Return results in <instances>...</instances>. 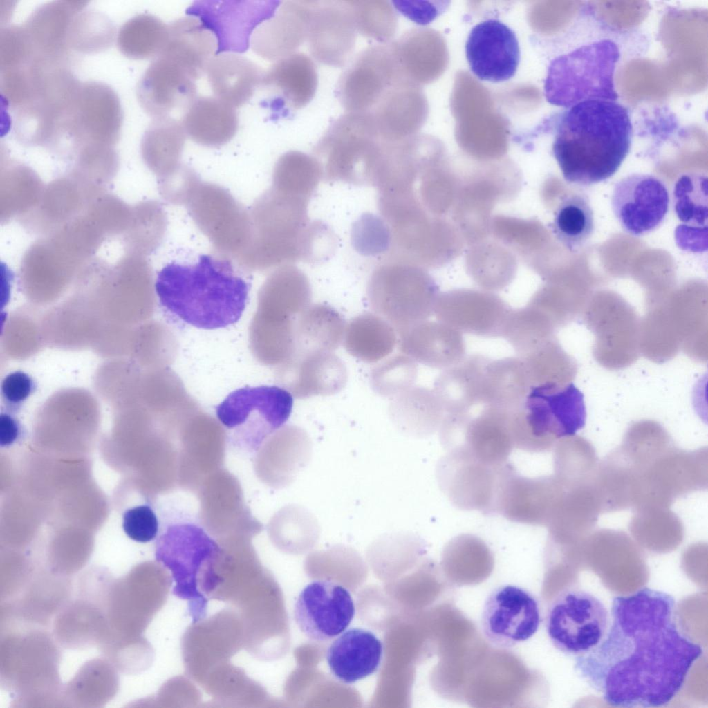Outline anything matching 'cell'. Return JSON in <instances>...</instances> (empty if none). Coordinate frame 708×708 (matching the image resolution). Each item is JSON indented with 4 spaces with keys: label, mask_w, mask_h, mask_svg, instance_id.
I'll return each instance as SVG.
<instances>
[{
    "label": "cell",
    "mask_w": 708,
    "mask_h": 708,
    "mask_svg": "<svg viewBox=\"0 0 708 708\" xmlns=\"http://www.w3.org/2000/svg\"><path fill=\"white\" fill-rule=\"evenodd\" d=\"M280 371L281 383L299 399L333 395L348 380L345 364L333 351L297 352Z\"/></svg>",
    "instance_id": "4316f807"
},
{
    "label": "cell",
    "mask_w": 708,
    "mask_h": 708,
    "mask_svg": "<svg viewBox=\"0 0 708 708\" xmlns=\"http://www.w3.org/2000/svg\"><path fill=\"white\" fill-rule=\"evenodd\" d=\"M666 184L658 176L628 174L614 185L611 209L622 230L633 236L646 235L664 222L669 207Z\"/></svg>",
    "instance_id": "ac0fdd59"
},
{
    "label": "cell",
    "mask_w": 708,
    "mask_h": 708,
    "mask_svg": "<svg viewBox=\"0 0 708 708\" xmlns=\"http://www.w3.org/2000/svg\"><path fill=\"white\" fill-rule=\"evenodd\" d=\"M312 6L313 1H280L272 16L254 30L252 50L270 61L296 53L306 41Z\"/></svg>",
    "instance_id": "83f0119b"
},
{
    "label": "cell",
    "mask_w": 708,
    "mask_h": 708,
    "mask_svg": "<svg viewBox=\"0 0 708 708\" xmlns=\"http://www.w3.org/2000/svg\"><path fill=\"white\" fill-rule=\"evenodd\" d=\"M218 551L201 528L189 523L169 528L157 543L156 559L171 571L173 594L187 601L193 622L206 615V593L218 581L212 568Z\"/></svg>",
    "instance_id": "52a82bcc"
},
{
    "label": "cell",
    "mask_w": 708,
    "mask_h": 708,
    "mask_svg": "<svg viewBox=\"0 0 708 708\" xmlns=\"http://www.w3.org/2000/svg\"><path fill=\"white\" fill-rule=\"evenodd\" d=\"M216 52L217 43L212 32L198 19L189 15L168 25L167 39L159 55L196 80L205 73Z\"/></svg>",
    "instance_id": "836d02e7"
},
{
    "label": "cell",
    "mask_w": 708,
    "mask_h": 708,
    "mask_svg": "<svg viewBox=\"0 0 708 708\" xmlns=\"http://www.w3.org/2000/svg\"><path fill=\"white\" fill-rule=\"evenodd\" d=\"M122 527L131 539L147 543L156 537L159 525L152 508L147 505H141L126 510L123 515Z\"/></svg>",
    "instance_id": "6f0895ef"
},
{
    "label": "cell",
    "mask_w": 708,
    "mask_h": 708,
    "mask_svg": "<svg viewBox=\"0 0 708 708\" xmlns=\"http://www.w3.org/2000/svg\"><path fill=\"white\" fill-rule=\"evenodd\" d=\"M349 2L357 33L378 44L393 41L398 26V15L391 2L384 0Z\"/></svg>",
    "instance_id": "db71d44e"
},
{
    "label": "cell",
    "mask_w": 708,
    "mask_h": 708,
    "mask_svg": "<svg viewBox=\"0 0 708 708\" xmlns=\"http://www.w3.org/2000/svg\"><path fill=\"white\" fill-rule=\"evenodd\" d=\"M185 206L217 255L236 259L246 248L252 234L250 212L224 187L201 180Z\"/></svg>",
    "instance_id": "7c38bea8"
},
{
    "label": "cell",
    "mask_w": 708,
    "mask_h": 708,
    "mask_svg": "<svg viewBox=\"0 0 708 708\" xmlns=\"http://www.w3.org/2000/svg\"><path fill=\"white\" fill-rule=\"evenodd\" d=\"M261 299L275 315L292 318L298 316L311 304L312 290L307 276L293 265L277 268L265 281Z\"/></svg>",
    "instance_id": "ee69618b"
},
{
    "label": "cell",
    "mask_w": 708,
    "mask_h": 708,
    "mask_svg": "<svg viewBox=\"0 0 708 708\" xmlns=\"http://www.w3.org/2000/svg\"><path fill=\"white\" fill-rule=\"evenodd\" d=\"M366 295L375 313L402 333L427 320L437 299L432 283L407 263L386 261L372 272Z\"/></svg>",
    "instance_id": "ba28073f"
},
{
    "label": "cell",
    "mask_w": 708,
    "mask_h": 708,
    "mask_svg": "<svg viewBox=\"0 0 708 708\" xmlns=\"http://www.w3.org/2000/svg\"><path fill=\"white\" fill-rule=\"evenodd\" d=\"M490 358L481 354L466 355L458 364L442 370L434 389L445 413H459L481 406L484 370Z\"/></svg>",
    "instance_id": "d590c367"
},
{
    "label": "cell",
    "mask_w": 708,
    "mask_h": 708,
    "mask_svg": "<svg viewBox=\"0 0 708 708\" xmlns=\"http://www.w3.org/2000/svg\"><path fill=\"white\" fill-rule=\"evenodd\" d=\"M250 288L230 259L217 254H203L191 263H168L155 282L165 308L191 326L208 330L239 321Z\"/></svg>",
    "instance_id": "277c9868"
},
{
    "label": "cell",
    "mask_w": 708,
    "mask_h": 708,
    "mask_svg": "<svg viewBox=\"0 0 708 708\" xmlns=\"http://www.w3.org/2000/svg\"><path fill=\"white\" fill-rule=\"evenodd\" d=\"M551 230L569 251L575 252L583 248L595 230L593 210L588 196L582 192L566 196L555 212Z\"/></svg>",
    "instance_id": "bcb514c9"
},
{
    "label": "cell",
    "mask_w": 708,
    "mask_h": 708,
    "mask_svg": "<svg viewBox=\"0 0 708 708\" xmlns=\"http://www.w3.org/2000/svg\"><path fill=\"white\" fill-rule=\"evenodd\" d=\"M216 97L233 108L242 106L261 86L264 72L254 62L236 53H220L210 60L206 71Z\"/></svg>",
    "instance_id": "e575fe53"
},
{
    "label": "cell",
    "mask_w": 708,
    "mask_h": 708,
    "mask_svg": "<svg viewBox=\"0 0 708 708\" xmlns=\"http://www.w3.org/2000/svg\"><path fill=\"white\" fill-rule=\"evenodd\" d=\"M21 434V425L11 414L1 413L0 416V445L8 447L13 445Z\"/></svg>",
    "instance_id": "94428289"
},
{
    "label": "cell",
    "mask_w": 708,
    "mask_h": 708,
    "mask_svg": "<svg viewBox=\"0 0 708 708\" xmlns=\"http://www.w3.org/2000/svg\"><path fill=\"white\" fill-rule=\"evenodd\" d=\"M116 35L115 27L107 16L99 11L84 9L71 22L67 46L70 51L79 53H97L108 49Z\"/></svg>",
    "instance_id": "f5cc1de1"
},
{
    "label": "cell",
    "mask_w": 708,
    "mask_h": 708,
    "mask_svg": "<svg viewBox=\"0 0 708 708\" xmlns=\"http://www.w3.org/2000/svg\"><path fill=\"white\" fill-rule=\"evenodd\" d=\"M584 321L595 334L594 355L608 369L629 366L640 353V320L628 305L585 307Z\"/></svg>",
    "instance_id": "7402d4cb"
},
{
    "label": "cell",
    "mask_w": 708,
    "mask_h": 708,
    "mask_svg": "<svg viewBox=\"0 0 708 708\" xmlns=\"http://www.w3.org/2000/svg\"><path fill=\"white\" fill-rule=\"evenodd\" d=\"M182 124L194 142L218 147L230 142L239 128L234 108L217 97H198L185 110Z\"/></svg>",
    "instance_id": "8d00e7d4"
},
{
    "label": "cell",
    "mask_w": 708,
    "mask_h": 708,
    "mask_svg": "<svg viewBox=\"0 0 708 708\" xmlns=\"http://www.w3.org/2000/svg\"><path fill=\"white\" fill-rule=\"evenodd\" d=\"M34 57V50L23 25H10L1 29V70L19 66Z\"/></svg>",
    "instance_id": "9f6ffc18"
},
{
    "label": "cell",
    "mask_w": 708,
    "mask_h": 708,
    "mask_svg": "<svg viewBox=\"0 0 708 708\" xmlns=\"http://www.w3.org/2000/svg\"><path fill=\"white\" fill-rule=\"evenodd\" d=\"M510 411L479 406L469 411L445 413L438 429L447 450L461 448L479 461L499 467L508 461L514 446Z\"/></svg>",
    "instance_id": "4fadbf2b"
},
{
    "label": "cell",
    "mask_w": 708,
    "mask_h": 708,
    "mask_svg": "<svg viewBox=\"0 0 708 708\" xmlns=\"http://www.w3.org/2000/svg\"><path fill=\"white\" fill-rule=\"evenodd\" d=\"M318 86L314 62L296 52L275 62L264 72L261 86L273 96V105L282 116L302 109L313 99Z\"/></svg>",
    "instance_id": "f1b7e54d"
},
{
    "label": "cell",
    "mask_w": 708,
    "mask_h": 708,
    "mask_svg": "<svg viewBox=\"0 0 708 708\" xmlns=\"http://www.w3.org/2000/svg\"><path fill=\"white\" fill-rule=\"evenodd\" d=\"M546 630L552 644L574 658L594 649L609 625L608 612L594 595L577 588L566 589L550 604Z\"/></svg>",
    "instance_id": "8fae6325"
},
{
    "label": "cell",
    "mask_w": 708,
    "mask_h": 708,
    "mask_svg": "<svg viewBox=\"0 0 708 708\" xmlns=\"http://www.w3.org/2000/svg\"><path fill=\"white\" fill-rule=\"evenodd\" d=\"M196 80L168 59L158 56L139 80L136 95L142 109L153 118L185 110L197 97Z\"/></svg>",
    "instance_id": "484cf974"
},
{
    "label": "cell",
    "mask_w": 708,
    "mask_h": 708,
    "mask_svg": "<svg viewBox=\"0 0 708 708\" xmlns=\"http://www.w3.org/2000/svg\"><path fill=\"white\" fill-rule=\"evenodd\" d=\"M280 1L201 0L194 1L187 14L212 32L217 52L239 54L248 49L254 30L272 16Z\"/></svg>",
    "instance_id": "2e32d148"
},
{
    "label": "cell",
    "mask_w": 708,
    "mask_h": 708,
    "mask_svg": "<svg viewBox=\"0 0 708 708\" xmlns=\"http://www.w3.org/2000/svg\"><path fill=\"white\" fill-rule=\"evenodd\" d=\"M465 50L471 71L483 81H507L515 75L520 63L516 33L498 19L475 25L468 35Z\"/></svg>",
    "instance_id": "cb8c5ba5"
},
{
    "label": "cell",
    "mask_w": 708,
    "mask_h": 708,
    "mask_svg": "<svg viewBox=\"0 0 708 708\" xmlns=\"http://www.w3.org/2000/svg\"><path fill=\"white\" fill-rule=\"evenodd\" d=\"M553 449V475L564 488L593 483L599 460L589 441L575 434L559 440Z\"/></svg>",
    "instance_id": "f6af8a7d"
},
{
    "label": "cell",
    "mask_w": 708,
    "mask_h": 708,
    "mask_svg": "<svg viewBox=\"0 0 708 708\" xmlns=\"http://www.w3.org/2000/svg\"><path fill=\"white\" fill-rule=\"evenodd\" d=\"M369 113L380 139L395 142L409 138L420 127L423 100L413 84L402 80L388 88Z\"/></svg>",
    "instance_id": "d6a6232c"
},
{
    "label": "cell",
    "mask_w": 708,
    "mask_h": 708,
    "mask_svg": "<svg viewBox=\"0 0 708 708\" xmlns=\"http://www.w3.org/2000/svg\"><path fill=\"white\" fill-rule=\"evenodd\" d=\"M384 145L369 112H346L331 122L313 156L324 182L375 187Z\"/></svg>",
    "instance_id": "5b68a950"
},
{
    "label": "cell",
    "mask_w": 708,
    "mask_h": 708,
    "mask_svg": "<svg viewBox=\"0 0 708 708\" xmlns=\"http://www.w3.org/2000/svg\"><path fill=\"white\" fill-rule=\"evenodd\" d=\"M511 308L500 298L473 292H454L437 297L434 314L461 333L501 337Z\"/></svg>",
    "instance_id": "d4e9b609"
},
{
    "label": "cell",
    "mask_w": 708,
    "mask_h": 708,
    "mask_svg": "<svg viewBox=\"0 0 708 708\" xmlns=\"http://www.w3.org/2000/svg\"><path fill=\"white\" fill-rule=\"evenodd\" d=\"M586 417L583 394L572 382L531 386L522 404L510 412L514 446L529 452L549 451L582 429Z\"/></svg>",
    "instance_id": "8992f818"
},
{
    "label": "cell",
    "mask_w": 708,
    "mask_h": 708,
    "mask_svg": "<svg viewBox=\"0 0 708 708\" xmlns=\"http://www.w3.org/2000/svg\"><path fill=\"white\" fill-rule=\"evenodd\" d=\"M541 620L539 601L532 592L519 586L503 584L486 598L481 628L492 646L508 649L531 638Z\"/></svg>",
    "instance_id": "9a60e30c"
},
{
    "label": "cell",
    "mask_w": 708,
    "mask_h": 708,
    "mask_svg": "<svg viewBox=\"0 0 708 708\" xmlns=\"http://www.w3.org/2000/svg\"><path fill=\"white\" fill-rule=\"evenodd\" d=\"M402 80L390 42L373 44L347 65L336 94L346 112H369L388 88Z\"/></svg>",
    "instance_id": "e0dca14e"
},
{
    "label": "cell",
    "mask_w": 708,
    "mask_h": 708,
    "mask_svg": "<svg viewBox=\"0 0 708 708\" xmlns=\"http://www.w3.org/2000/svg\"><path fill=\"white\" fill-rule=\"evenodd\" d=\"M417 377L416 362L401 353L375 365L371 370L370 382L375 393L391 398L413 386Z\"/></svg>",
    "instance_id": "11a10c76"
},
{
    "label": "cell",
    "mask_w": 708,
    "mask_h": 708,
    "mask_svg": "<svg viewBox=\"0 0 708 708\" xmlns=\"http://www.w3.org/2000/svg\"><path fill=\"white\" fill-rule=\"evenodd\" d=\"M382 654V642L373 632L351 628L330 644L326 651V661L337 679L351 684L375 673L380 665Z\"/></svg>",
    "instance_id": "1f68e13d"
},
{
    "label": "cell",
    "mask_w": 708,
    "mask_h": 708,
    "mask_svg": "<svg viewBox=\"0 0 708 708\" xmlns=\"http://www.w3.org/2000/svg\"><path fill=\"white\" fill-rule=\"evenodd\" d=\"M357 34L349 1H313L306 41L316 61L345 66L354 52Z\"/></svg>",
    "instance_id": "603a6c76"
},
{
    "label": "cell",
    "mask_w": 708,
    "mask_h": 708,
    "mask_svg": "<svg viewBox=\"0 0 708 708\" xmlns=\"http://www.w3.org/2000/svg\"><path fill=\"white\" fill-rule=\"evenodd\" d=\"M292 394L277 386L243 387L230 393L216 408L232 444L255 451L268 436L288 420Z\"/></svg>",
    "instance_id": "9c48e42d"
},
{
    "label": "cell",
    "mask_w": 708,
    "mask_h": 708,
    "mask_svg": "<svg viewBox=\"0 0 708 708\" xmlns=\"http://www.w3.org/2000/svg\"><path fill=\"white\" fill-rule=\"evenodd\" d=\"M673 207L680 223L674 237L707 234V176L700 171L682 174L673 189Z\"/></svg>",
    "instance_id": "b9f144b4"
},
{
    "label": "cell",
    "mask_w": 708,
    "mask_h": 708,
    "mask_svg": "<svg viewBox=\"0 0 708 708\" xmlns=\"http://www.w3.org/2000/svg\"><path fill=\"white\" fill-rule=\"evenodd\" d=\"M122 110L115 91L106 84L80 82L60 138L109 142L119 136Z\"/></svg>",
    "instance_id": "44dd1931"
},
{
    "label": "cell",
    "mask_w": 708,
    "mask_h": 708,
    "mask_svg": "<svg viewBox=\"0 0 708 708\" xmlns=\"http://www.w3.org/2000/svg\"><path fill=\"white\" fill-rule=\"evenodd\" d=\"M309 201L271 187L249 211L252 234L236 259L242 268L265 271L298 261L316 263L328 258L336 239L332 230L308 216Z\"/></svg>",
    "instance_id": "3957f363"
},
{
    "label": "cell",
    "mask_w": 708,
    "mask_h": 708,
    "mask_svg": "<svg viewBox=\"0 0 708 708\" xmlns=\"http://www.w3.org/2000/svg\"><path fill=\"white\" fill-rule=\"evenodd\" d=\"M674 597L644 587L613 598L601 642L575 658L577 674L618 707H659L683 688L701 645L681 631Z\"/></svg>",
    "instance_id": "6da1fadb"
},
{
    "label": "cell",
    "mask_w": 708,
    "mask_h": 708,
    "mask_svg": "<svg viewBox=\"0 0 708 708\" xmlns=\"http://www.w3.org/2000/svg\"><path fill=\"white\" fill-rule=\"evenodd\" d=\"M499 467L487 465L455 447L447 450L438 462L436 477L440 488L455 507L492 514Z\"/></svg>",
    "instance_id": "ffe728a7"
},
{
    "label": "cell",
    "mask_w": 708,
    "mask_h": 708,
    "mask_svg": "<svg viewBox=\"0 0 708 708\" xmlns=\"http://www.w3.org/2000/svg\"><path fill=\"white\" fill-rule=\"evenodd\" d=\"M629 531L644 546H678L684 537V527L669 507H644L634 510Z\"/></svg>",
    "instance_id": "f907efd6"
},
{
    "label": "cell",
    "mask_w": 708,
    "mask_h": 708,
    "mask_svg": "<svg viewBox=\"0 0 708 708\" xmlns=\"http://www.w3.org/2000/svg\"><path fill=\"white\" fill-rule=\"evenodd\" d=\"M707 450L686 451L673 444L639 472L633 510L669 507L678 497L707 488Z\"/></svg>",
    "instance_id": "30bf717a"
},
{
    "label": "cell",
    "mask_w": 708,
    "mask_h": 708,
    "mask_svg": "<svg viewBox=\"0 0 708 708\" xmlns=\"http://www.w3.org/2000/svg\"><path fill=\"white\" fill-rule=\"evenodd\" d=\"M185 140L186 133L179 121L169 116L153 118L142 138L144 156L154 171L165 178L183 165Z\"/></svg>",
    "instance_id": "7bdbcfd3"
},
{
    "label": "cell",
    "mask_w": 708,
    "mask_h": 708,
    "mask_svg": "<svg viewBox=\"0 0 708 708\" xmlns=\"http://www.w3.org/2000/svg\"><path fill=\"white\" fill-rule=\"evenodd\" d=\"M568 107L552 145L564 180L590 186L610 178L630 151L633 130L628 110L614 98L602 97Z\"/></svg>",
    "instance_id": "7a4b0ae2"
},
{
    "label": "cell",
    "mask_w": 708,
    "mask_h": 708,
    "mask_svg": "<svg viewBox=\"0 0 708 708\" xmlns=\"http://www.w3.org/2000/svg\"><path fill=\"white\" fill-rule=\"evenodd\" d=\"M87 1H54L38 7L23 24L35 56L66 64L70 50L67 37L74 17Z\"/></svg>",
    "instance_id": "4dcf8cb0"
},
{
    "label": "cell",
    "mask_w": 708,
    "mask_h": 708,
    "mask_svg": "<svg viewBox=\"0 0 708 708\" xmlns=\"http://www.w3.org/2000/svg\"><path fill=\"white\" fill-rule=\"evenodd\" d=\"M201 181V178L192 169L183 164L175 172L162 178V196L171 204L185 205L190 195Z\"/></svg>",
    "instance_id": "680465c9"
},
{
    "label": "cell",
    "mask_w": 708,
    "mask_h": 708,
    "mask_svg": "<svg viewBox=\"0 0 708 708\" xmlns=\"http://www.w3.org/2000/svg\"><path fill=\"white\" fill-rule=\"evenodd\" d=\"M321 180V168L315 157L289 151L280 156L274 167L272 187L309 201Z\"/></svg>",
    "instance_id": "681fc988"
},
{
    "label": "cell",
    "mask_w": 708,
    "mask_h": 708,
    "mask_svg": "<svg viewBox=\"0 0 708 708\" xmlns=\"http://www.w3.org/2000/svg\"><path fill=\"white\" fill-rule=\"evenodd\" d=\"M168 35V25L149 14H140L127 20L116 35L120 52L132 59L157 57Z\"/></svg>",
    "instance_id": "c3c4849f"
},
{
    "label": "cell",
    "mask_w": 708,
    "mask_h": 708,
    "mask_svg": "<svg viewBox=\"0 0 708 708\" xmlns=\"http://www.w3.org/2000/svg\"><path fill=\"white\" fill-rule=\"evenodd\" d=\"M346 322L327 304H310L295 321L296 352L333 351L343 343Z\"/></svg>",
    "instance_id": "60d3db41"
},
{
    "label": "cell",
    "mask_w": 708,
    "mask_h": 708,
    "mask_svg": "<svg viewBox=\"0 0 708 708\" xmlns=\"http://www.w3.org/2000/svg\"><path fill=\"white\" fill-rule=\"evenodd\" d=\"M519 357L523 361L530 387L567 384L571 383L577 374L576 362L564 351L555 336Z\"/></svg>",
    "instance_id": "7dc6e473"
},
{
    "label": "cell",
    "mask_w": 708,
    "mask_h": 708,
    "mask_svg": "<svg viewBox=\"0 0 708 708\" xmlns=\"http://www.w3.org/2000/svg\"><path fill=\"white\" fill-rule=\"evenodd\" d=\"M398 341L397 331L389 322L375 313H364L346 324L343 343L355 358L376 363L393 351Z\"/></svg>",
    "instance_id": "ab89813d"
},
{
    "label": "cell",
    "mask_w": 708,
    "mask_h": 708,
    "mask_svg": "<svg viewBox=\"0 0 708 708\" xmlns=\"http://www.w3.org/2000/svg\"><path fill=\"white\" fill-rule=\"evenodd\" d=\"M35 384L27 373L16 371L7 375L2 381L1 391L5 403L17 409L34 392Z\"/></svg>",
    "instance_id": "91938a15"
},
{
    "label": "cell",
    "mask_w": 708,
    "mask_h": 708,
    "mask_svg": "<svg viewBox=\"0 0 708 708\" xmlns=\"http://www.w3.org/2000/svg\"><path fill=\"white\" fill-rule=\"evenodd\" d=\"M355 615L350 592L328 579L315 580L299 593L294 617L300 631L310 640L326 642L344 632Z\"/></svg>",
    "instance_id": "d6986e66"
},
{
    "label": "cell",
    "mask_w": 708,
    "mask_h": 708,
    "mask_svg": "<svg viewBox=\"0 0 708 708\" xmlns=\"http://www.w3.org/2000/svg\"><path fill=\"white\" fill-rule=\"evenodd\" d=\"M389 414L400 431L422 438L438 431L445 411L433 389L413 385L391 398Z\"/></svg>",
    "instance_id": "74e56055"
},
{
    "label": "cell",
    "mask_w": 708,
    "mask_h": 708,
    "mask_svg": "<svg viewBox=\"0 0 708 708\" xmlns=\"http://www.w3.org/2000/svg\"><path fill=\"white\" fill-rule=\"evenodd\" d=\"M400 352L416 362L441 370L450 368L466 356L462 333L439 321L425 320L398 335Z\"/></svg>",
    "instance_id": "f546056e"
},
{
    "label": "cell",
    "mask_w": 708,
    "mask_h": 708,
    "mask_svg": "<svg viewBox=\"0 0 708 708\" xmlns=\"http://www.w3.org/2000/svg\"><path fill=\"white\" fill-rule=\"evenodd\" d=\"M530 389L519 357L490 359L483 376L481 405L514 410L522 404Z\"/></svg>",
    "instance_id": "f35d334b"
},
{
    "label": "cell",
    "mask_w": 708,
    "mask_h": 708,
    "mask_svg": "<svg viewBox=\"0 0 708 708\" xmlns=\"http://www.w3.org/2000/svg\"><path fill=\"white\" fill-rule=\"evenodd\" d=\"M555 331L541 313L526 306L511 308L501 337L512 346L518 357H522L555 336Z\"/></svg>",
    "instance_id": "816d5d0a"
},
{
    "label": "cell",
    "mask_w": 708,
    "mask_h": 708,
    "mask_svg": "<svg viewBox=\"0 0 708 708\" xmlns=\"http://www.w3.org/2000/svg\"><path fill=\"white\" fill-rule=\"evenodd\" d=\"M564 492L554 475L526 477L507 461L498 469L494 513L512 522L547 527Z\"/></svg>",
    "instance_id": "5bb4252c"
}]
</instances>
